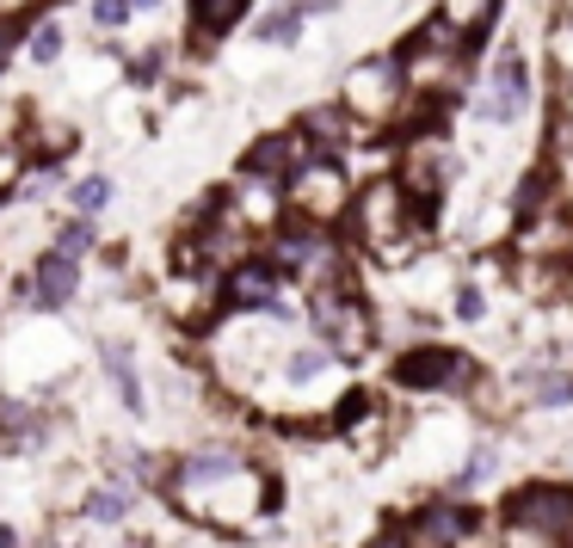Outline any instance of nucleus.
<instances>
[{"label": "nucleus", "mask_w": 573, "mask_h": 548, "mask_svg": "<svg viewBox=\"0 0 573 548\" xmlns=\"http://www.w3.org/2000/svg\"><path fill=\"white\" fill-rule=\"evenodd\" d=\"M93 20L99 25H124L130 20V0H93Z\"/></svg>", "instance_id": "25"}, {"label": "nucleus", "mask_w": 573, "mask_h": 548, "mask_svg": "<svg viewBox=\"0 0 573 548\" xmlns=\"http://www.w3.org/2000/svg\"><path fill=\"white\" fill-rule=\"evenodd\" d=\"M402 105V56H377V62H358L345 75V112L352 117H370V124H389Z\"/></svg>", "instance_id": "3"}, {"label": "nucleus", "mask_w": 573, "mask_h": 548, "mask_svg": "<svg viewBox=\"0 0 573 548\" xmlns=\"http://www.w3.org/2000/svg\"><path fill=\"white\" fill-rule=\"evenodd\" d=\"M136 7H161V0H130V13H136Z\"/></svg>", "instance_id": "30"}, {"label": "nucleus", "mask_w": 573, "mask_h": 548, "mask_svg": "<svg viewBox=\"0 0 573 548\" xmlns=\"http://www.w3.org/2000/svg\"><path fill=\"white\" fill-rule=\"evenodd\" d=\"M536 400H543V407H561V400H573V377H543Z\"/></svg>", "instance_id": "22"}, {"label": "nucleus", "mask_w": 573, "mask_h": 548, "mask_svg": "<svg viewBox=\"0 0 573 548\" xmlns=\"http://www.w3.org/2000/svg\"><path fill=\"white\" fill-rule=\"evenodd\" d=\"M173 499L191 511V518H204V524H253L259 511H266L271 487L266 474H253L241 456L229 450H211V456H191L186 469L173 474Z\"/></svg>", "instance_id": "1"}, {"label": "nucleus", "mask_w": 573, "mask_h": 548, "mask_svg": "<svg viewBox=\"0 0 573 548\" xmlns=\"http://www.w3.org/2000/svg\"><path fill=\"white\" fill-rule=\"evenodd\" d=\"M438 20L462 38V31H481V25L494 20V0H444V7H438Z\"/></svg>", "instance_id": "15"}, {"label": "nucleus", "mask_w": 573, "mask_h": 548, "mask_svg": "<svg viewBox=\"0 0 573 548\" xmlns=\"http://www.w3.org/2000/svg\"><path fill=\"white\" fill-rule=\"evenodd\" d=\"M321 352H296V358H290V377H296V382H303V377H315V370H321Z\"/></svg>", "instance_id": "27"}, {"label": "nucleus", "mask_w": 573, "mask_h": 548, "mask_svg": "<svg viewBox=\"0 0 573 548\" xmlns=\"http://www.w3.org/2000/svg\"><path fill=\"white\" fill-rule=\"evenodd\" d=\"M524 99H531V75H524V56L518 50H506L494 68V80H487V99H481V117H499V124H512L518 112H524Z\"/></svg>", "instance_id": "8"}, {"label": "nucleus", "mask_w": 573, "mask_h": 548, "mask_svg": "<svg viewBox=\"0 0 573 548\" xmlns=\"http://www.w3.org/2000/svg\"><path fill=\"white\" fill-rule=\"evenodd\" d=\"M229 303L234 308H271L278 303V271L271 265H241L229 278Z\"/></svg>", "instance_id": "11"}, {"label": "nucleus", "mask_w": 573, "mask_h": 548, "mask_svg": "<svg viewBox=\"0 0 573 548\" xmlns=\"http://www.w3.org/2000/svg\"><path fill=\"white\" fill-rule=\"evenodd\" d=\"M290 204L303 209V222H333L345 204H352V191H345V173L333 161H315L290 179Z\"/></svg>", "instance_id": "5"}, {"label": "nucleus", "mask_w": 573, "mask_h": 548, "mask_svg": "<svg viewBox=\"0 0 573 548\" xmlns=\"http://www.w3.org/2000/svg\"><path fill=\"white\" fill-rule=\"evenodd\" d=\"M315 327L327 333V352H340V358H364V352H370V315H364V303L345 296L340 284L315 290Z\"/></svg>", "instance_id": "4"}, {"label": "nucleus", "mask_w": 573, "mask_h": 548, "mask_svg": "<svg viewBox=\"0 0 573 548\" xmlns=\"http://www.w3.org/2000/svg\"><path fill=\"white\" fill-rule=\"evenodd\" d=\"M43 413H31V407H0V444L7 450H38L43 444Z\"/></svg>", "instance_id": "12"}, {"label": "nucleus", "mask_w": 573, "mask_h": 548, "mask_svg": "<svg viewBox=\"0 0 573 548\" xmlns=\"http://www.w3.org/2000/svg\"><path fill=\"white\" fill-rule=\"evenodd\" d=\"M75 204H80V209L112 204V179H80V186H75Z\"/></svg>", "instance_id": "21"}, {"label": "nucleus", "mask_w": 573, "mask_h": 548, "mask_svg": "<svg viewBox=\"0 0 573 548\" xmlns=\"http://www.w3.org/2000/svg\"><path fill=\"white\" fill-rule=\"evenodd\" d=\"M278 265L284 271H296V278H327L333 271V246H327V234H315V228H296V234H284L278 241Z\"/></svg>", "instance_id": "9"}, {"label": "nucleus", "mask_w": 573, "mask_h": 548, "mask_svg": "<svg viewBox=\"0 0 573 548\" xmlns=\"http://www.w3.org/2000/svg\"><path fill=\"white\" fill-rule=\"evenodd\" d=\"M487 474H494V450H475L469 456V469H462V487H481Z\"/></svg>", "instance_id": "23"}, {"label": "nucleus", "mask_w": 573, "mask_h": 548, "mask_svg": "<svg viewBox=\"0 0 573 548\" xmlns=\"http://www.w3.org/2000/svg\"><path fill=\"white\" fill-rule=\"evenodd\" d=\"M420 548H457L469 530H475V518L469 511H457V506H432V511H420Z\"/></svg>", "instance_id": "10"}, {"label": "nucleus", "mask_w": 573, "mask_h": 548, "mask_svg": "<svg viewBox=\"0 0 573 548\" xmlns=\"http://www.w3.org/2000/svg\"><path fill=\"white\" fill-rule=\"evenodd\" d=\"M75 259H68V253H50V259L38 265V303H68V296H75Z\"/></svg>", "instance_id": "14"}, {"label": "nucleus", "mask_w": 573, "mask_h": 548, "mask_svg": "<svg viewBox=\"0 0 573 548\" xmlns=\"http://www.w3.org/2000/svg\"><path fill=\"white\" fill-rule=\"evenodd\" d=\"M130 499H136V493H130V487H117V481H112V487H99L93 499H87V518H93V524H117V518L130 511Z\"/></svg>", "instance_id": "17"}, {"label": "nucleus", "mask_w": 573, "mask_h": 548, "mask_svg": "<svg viewBox=\"0 0 573 548\" xmlns=\"http://www.w3.org/2000/svg\"><path fill=\"white\" fill-rule=\"evenodd\" d=\"M524 536H561L573 530V487H531V493H512V506H506Z\"/></svg>", "instance_id": "6"}, {"label": "nucleus", "mask_w": 573, "mask_h": 548, "mask_svg": "<svg viewBox=\"0 0 573 548\" xmlns=\"http://www.w3.org/2000/svg\"><path fill=\"white\" fill-rule=\"evenodd\" d=\"M290 161H296V142L290 136H266L259 149H247V179H278V173H290Z\"/></svg>", "instance_id": "13"}, {"label": "nucleus", "mask_w": 573, "mask_h": 548, "mask_svg": "<svg viewBox=\"0 0 573 548\" xmlns=\"http://www.w3.org/2000/svg\"><path fill=\"white\" fill-rule=\"evenodd\" d=\"M241 13H247V0H191V20H198V31H229Z\"/></svg>", "instance_id": "16"}, {"label": "nucleus", "mask_w": 573, "mask_h": 548, "mask_svg": "<svg viewBox=\"0 0 573 548\" xmlns=\"http://www.w3.org/2000/svg\"><path fill=\"white\" fill-rule=\"evenodd\" d=\"M370 548H407V543H402V536H377Z\"/></svg>", "instance_id": "28"}, {"label": "nucleus", "mask_w": 573, "mask_h": 548, "mask_svg": "<svg viewBox=\"0 0 573 548\" xmlns=\"http://www.w3.org/2000/svg\"><path fill=\"white\" fill-rule=\"evenodd\" d=\"M87 246H93V228H87V222H68V228L56 234V253H68V259H80Z\"/></svg>", "instance_id": "20"}, {"label": "nucleus", "mask_w": 573, "mask_h": 548, "mask_svg": "<svg viewBox=\"0 0 573 548\" xmlns=\"http://www.w3.org/2000/svg\"><path fill=\"white\" fill-rule=\"evenodd\" d=\"M469 377H475V364L462 352H438V345H425V352L395 364V382H407V388H462Z\"/></svg>", "instance_id": "7"}, {"label": "nucleus", "mask_w": 573, "mask_h": 548, "mask_svg": "<svg viewBox=\"0 0 573 548\" xmlns=\"http://www.w3.org/2000/svg\"><path fill=\"white\" fill-rule=\"evenodd\" d=\"M105 364H112V377H117V395L130 400V407H142V388H136V370H130V352H124V345H112V352H105Z\"/></svg>", "instance_id": "19"}, {"label": "nucleus", "mask_w": 573, "mask_h": 548, "mask_svg": "<svg viewBox=\"0 0 573 548\" xmlns=\"http://www.w3.org/2000/svg\"><path fill=\"white\" fill-rule=\"evenodd\" d=\"M352 216H358V241L370 246L382 265H402V259L420 253V222H413L407 191L395 186V179H377V186L352 204Z\"/></svg>", "instance_id": "2"}, {"label": "nucleus", "mask_w": 573, "mask_h": 548, "mask_svg": "<svg viewBox=\"0 0 573 548\" xmlns=\"http://www.w3.org/2000/svg\"><path fill=\"white\" fill-rule=\"evenodd\" d=\"M56 50H62V31H56V25H38V38H31V56L50 62Z\"/></svg>", "instance_id": "24"}, {"label": "nucleus", "mask_w": 573, "mask_h": 548, "mask_svg": "<svg viewBox=\"0 0 573 548\" xmlns=\"http://www.w3.org/2000/svg\"><path fill=\"white\" fill-rule=\"evenodd\" d=\"M0 62H7V25H0Z\"/></svg>", "instance_id": "29"}, {"label": "nucleus", "mask_w": 573, "mask_h": 548, "mask_svg": "<svg viewBox=\"0 0 573 548\" xmlns=\"http://www.w3.org/2000/svg\"><path fill=\"white\" fill-rule=\"evenodd\" d=\"M308 136H315L321 149H340V142H352V136H345V117H340V112H308Z\"/></svg>", "instance_id": "18"}, {"label": "nucleus", "mask_w": 573, "mask_h": 548, "mask_svg": "<svg viewBox=\"0 0 573 548\" xmlns=\"http://www.w3.org/2000/svg\"><path fill=\"white\" fill-rule=\"evenodd\" d=\"M296 20H303L296 7H290V13H271V20H266V38H271V43H284L290 31H296Z\"/></svg>", "instance_id": "26"}]
</instances>
